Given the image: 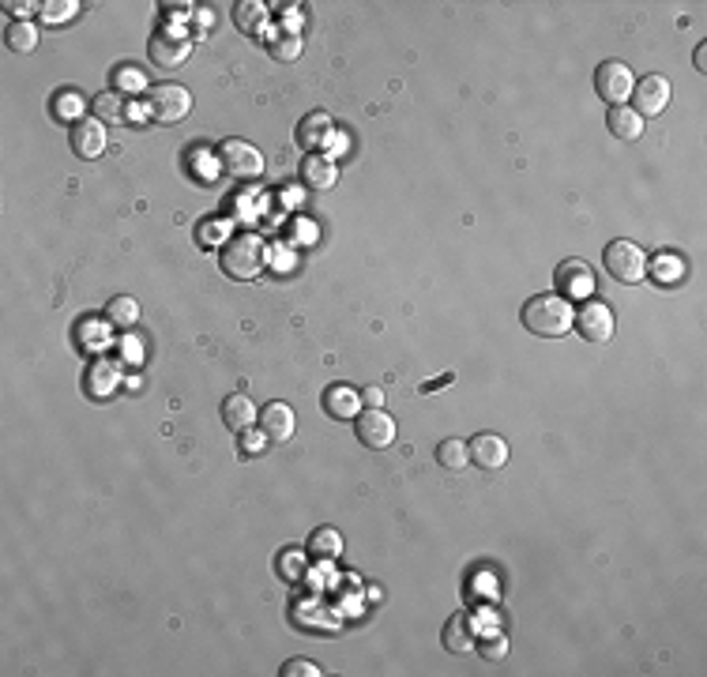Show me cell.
Here are the masks:
<instances>
[{
	"mask_svg": "<svg viewBox=\"0 0 707 677\" xmlns=\"http://www.w3.org/2000/svg\"><path fill=\"white\" fill-rule=\"evenodd\" d=\"M113 388H117V365H113V362H94L91 372H87V392H91L94 399H102V395H110Z\"/></svg>",
	"mask_w": 707,
	"mask_h": 677,
	"instance_id": "obj_26",
	"label": "cell"
},
{
	"mask_svg": "<svg viewBox=\"0 0 707 677\" xmlns=\"http://www.w3.org/2000/svg\"><path fill=\"white\" fill-rule=\"evenodd\" d=\"M5 8H8L12 15H19V19H23V15H31V12L38 8V5H31V0H23V5H15V0H8V5H5Z\"/></svg>",
	"mask_w": 707,
	"mask_h": 677,
	"instance_id": "obj_37",
	"label": "cell"
},
{
	"mask_svg": "<svg viewBox=\"0 0 707 677\" xmlns=\"http://www.w3.org/2000/svg\"><path fill=\"white\" fill-rule=\"evenodd\" d=\"M297 178H301V185H305L309 192H327V189H335V181H339V166H335V159H327V155H305V159H301Z\"/></svg>",
	"mask_w": 707,
	"mask_h": 677,
	"instance_id": "obj_13",
	"label": "cell"
},
{
	"mask_svg": "<svg viewBox=\"0 0 707 677\" xmlns=\"http://www.w3.org/2000/svg\"><path fill=\"white\" fill-rule=\"evenodd\" d=\"M218 264H222V271L230 275V279L252 283V279H260L264 267H267V245L257 234H234L230 241L222 245Z\"/></svg>",
	"mask_w": 707,
	"mask_h": 677,
	"instance_id": "obj_2",
	"label": "cell"
},
{
	"mask_svg": "<svg viewBox=\"0 0 707 677\" xmlns=\"http://www.w3.org/2000/svg\"><path fill=\"white\" fill-rule=\"evenodd\" d=\"M113 83H117V91H143V75L132 64H124V68H117Z\"/></svg>",
	"mask_w": 707,
	"mask_h": 677,
	"instance_id": "obj_33",
	"label": "cell"
},
{
	"mask_svg": "<svg viewBox=\"0 0 707 677\" xmlns=\"http://www.w3.org/2000/svg\"><path fill=\"white\" fill-rule=\"evenodd\" d=\"M192 53V38H185L181 31H155V38L147 42V57L155 68H177V64H185Z\"/></svg>",
	"mask_w": 707,
	"mask_h": 677,
	"instance_id": "obj_8",
	"label": "cell"
},
{
	"mask_svg": "<svg viewBox=\"0 0 707 677\" xmlns=\"http://www.w3.org/2000/svg\"><path fill=\"white\" fill-rule=\"evenodd\" d=\"M264 440H267V437H264V433H248V437H245V440H241V444H245V451H257V448H260V444H264Z\"/></svg>",
	"mask_w": 707,
	"mask_h": 677,
	"instance_id": "obj_38",
	"label": "cell"
},
{
	"mask_svg": "<svg viewBox=\"0 0 707 677\" xmlns=\"http://www.w3.org/2000/svg\"><path fill=\"white\" fill-rule=\"evenodd\" d=\"M260 433L267 437V440H290L294 437V430H297V418H294V407H286V403H267L264 411H260Z\"/></svg>",
	"mask_w": 707,
	"mask_h": 677,
	"instance_id": "obj_15",
	"label": "cell"
},
{
	"mask_svg": "<svg viewBox=\"0 0 707 677\" xmlns=\"http://www.w3.org/2000/svg\"><path fill=\"white\" fill-rule=\"evenodd\" d=\"M437 463H441L444 470H463V467L470 463V448H467V440H460V437L441 440V444H437Z\"/></svg>",
	"mask_w": 707,
	"mask_h": 677,
	"instance_id": "obj_24",
	"label": "cell"
},
{
	"mask_svg": "<svg viewBox=\"0 0 707 677\" xmlns=\"http://www.w3.org/2000/svg\"><path fill=\"white\" fill-rule=\"evenodd\" d=\"M218 166L234 181H257L264 173V155L248 140H222L218 143Z\"/></svg>",
	"mask_w": 707,
	"mask_h": 677,
	"instance_id": "obj_5",
	"label": "cell"
},
{
	"mask_svg": "<svg viewBox=\"0 0 707 677\" xmlns=\"http://www.w3.org/2000/svg\"><path fill=\"white\" fill-rule=\"evenodd\" d=\"M474 643H478V636H474V617L467 610L451 614L448 624H444V647L456 651V655H467V651H474Z\"/></svg>",
	"mask_w": 707,
	"mask_h": 677,
	"instance_id": "obj_19",
	"label": "cell"
},
{
	"mask_svg": "<svg viewBox=\"0 0 707 677\" xmlns=\"http://www.w3.org/2000/svg\"><path fill=\"white\" fill-rule=\"evenodd\" d=\"M260 411L257 403H252L248 395H230V399H222V421H226V430H234V433H248L252 425H257Z\"/></svg>",
	"mask_w": 707,
	"mask_h": 677,
	"instance_id": "obj_17",
	"label": "cell"
},
{
	"mask_svg": "<svg viewBox=\"0 0 707 677\" xmlns=\"http://www.w3.org/2000/svg\"><path fill=\"white\" fill-rule=\"evenodd\" d=\"M264 23H267V5H260V0H245V5L234 8V27L241 34H264Z\"/></svg>",
	"mask_w": 707,
	"mask_h": 677,
	"instance_id": "obj_22",
	"label": "cell"
},
{
	"mask_svg": "<svg viewBox=\"0 0 707 677\" xmlns=\"http://www.w3.org/2000/svg\"><path fill=\"white\" fill-rule=\"evenodd\" d=\"M692 61H696L700 72H707V45H696V57H692Z\"/></svg>",
	"mask_w": 707,
	"mask_h": 677,
	"instance_id": "obj_40",
	"label": "cell"
},
{
	"mask_svg": "<svg viewBox=\"0 0 707 677\" xmlns=\"http://www.w3.org/2000/svg\"><path fill=\"white\" fill-rule=\"evenodd\" d=\"M666 106H670V80H666V75L651 72V75H644V80H636V87H633V110L640 117H659Z\"/></svg>",
	"mask_w": 707,
	"mask_h": 677,
	"instance_id": "obj_10",
	"label": "cell"
},
{
	"mask_svg": "<svg viewBox=\"0 0 707 677\" xmlns=\"http://www.w3.org/2000/svg\"><path fill=\"white\" fill-rule=\"evenodd\" d=\"M633 68H628L625 61H602L595 68V94L602 98V102H610V106H625V98H633Z\"/></svg>",
	"mask_w": 707,
	"mask_h": 677,
	"instance_id": "obj_6",
	"label": "cell"
},
{
	"mask_svg": "<svg viewBox=\"0 0 707 677\" xmlns=\"http://www.w3.org/2000/svg\"><path fill=\"white\" fill-rule=\"evenodd\" d=\"M275 572L283 575V580H301V572H305V554L301 549H283L279 561H275Z\"/></svg>",
	"mask_w": 707,
	"mask_h": 677,
	"instance_id": "obj_30",
	"label": "cell"
},
{
	"mask_svg": "<svg viewBox=\"0 0 707 677\" xmlns=\"http://www.w3.org/2000/svg\"><path fill=\"white\" fill-rule=\"evenodd\" d=\"M110 136H106V121L98 117H80L72 121V150L80 159H102Z\"/></svg>",
	"mask_w": 707,
	"mask_h": 677,
	"instance_id": "obj_11",
	"label": "cell"
},
{
	"mask_svg": "<svg viewBox=\"0 0 707 677\" xmlns=\"http://www.w3.org/2000/svg\"><path fill=\"white\" fill-rule=\"evenodd\" d=\"M75 8H80L75 0H61V5H45V8H42V15H45L49 23H53V19H68V15H75Z\"/></svg>",
	"mask_w": 707,
	"mask_h": 677,
	"instance_id": "obj_35",
	"label": "cell"
},
{
	"mask_svg": "<svg viewBox=\"0 0 707 677\" xmlns=\"http://www.w3.org/2000/svg\"><path fill=\"white\" fill-rule=\"evenodd\" d=\"M354 421H358V440L365 448L384 451L388 444H395V418L384 407H369V411H362Z\"/></svg>",
	"mask_w": 707,
	"mask_h": 677,
	"instance_id": "obj_9",
	"label": "cell"
},
{
	"mask_svg": "<svg viewBox=\"0 0 707 677\" xmlns=\"http://www.w3.org/2000/svg\"><path fill=\"white\" fill-rule=\"evenodd\" d=\"M572 328L584 335V339H591V343H610L614 339V309L605 305V301H598V297H591V301H584V305L576 309V324Z\"/></svg>",
	"mask_w": 707,
	"mask_h": 677,
	"instance_id": "obj_7",
	"label": "cell"
},
{
	"mask_svg": "<svg viewBox=\"0 0 707 677\" xmlns=\"http://www.w3.org/2000/svg\"><path fill=\"white\" fill-rule=\"evenodd\" d=\"M301 49H305V42H301V34H294V31H279L275 38H267V53H271L275 61H283V64L297 61Z\"/></svg>",
	"mask_w": 707,
	"mask_h": 677,
	"instance_id": "obj_25",
	"label": "cell"
},
{
	"mask_svg": "<svg viewBox=\"0 0 707 677\" xmlns=\"http://www.w3.org/2000/svg\"><path fill=\"white\" fill-rule=\"evenodd\" d=\"M451 381H456V376H451V372H444V376H437V381H429L421 392H433V388H444V384H451Z\"/></svg>",
	"mask_w": 707,
	"mask_h": 677,
	"instance_id": "obj_39",
	"label": "cell"
},
{
	"mask_svg": "<svg viewBox=\"0 0 707 677\" xmlns=\"http://www.w3.org/2000/svg\"><path fill=\"white\" fill-rule=\"evenodd\" d=\"M324 411L335 421H354L362 414V392H354L350 384H332L324 392Z\"/></svg>",
	"mask_w": 707,
	"mask_h": 677,
	"instance_id": "obj_16",
	"label": "cell"
},
{
	"mask_svg": "<svg viewBox=\"0 0 707 677\" xmlns=\"http://www.w3.org/2000/svg\"><path fill=\"white\" fill-rule=\"evenodd\" d=\"M651 275H654V283L673 286V283H681V279H685V260H677V256L663 253V256H654V264H651Z\"/></svg>",
	"mask_w": 707,
	"mask_h": 677,
	"instance_id": "obj_27",
	"label": "cell"
},
{
	"mask_svg": "<svg viewBox=\"0 0 707 677\" xmlns=\"http://www.w3.org/2000/svg\"><path fill=\"white\" fill-rule=\"evenodd\" d=\"M557 286H561V297H572V294H591V286H595V271L584 264V260H565L561 267H557Z\"/></svg>",
	"mask_w": 707,
	"mask_h": 677,
	"instance_id": "obj_18",
	"label": "cell"
},
{
	"mask_svg": "<svg viewBox=\"0 0 707 677\" xmlns=\"http://www.w3.org/2000/svg\"><path fill=\"white\" fill-rule=\"evenodd\" d=\"M143 110L155 121H162V124L185 121L189 110H192V94L185 87H177V83H155V87H147V94H143Z\"/></svg>",
	"mask_w": 707,
	"mask_h": 677,
	"instance_id": "obj_4",
	"label": "cell"
},
{
	"mask_svg": "<svg viewBox=\"0 0 707 677\" xmlns=\"http://www.w3.org/2000/svg\"><path fill=\"white\" fill-rule=\"evenodd\" d=\"M478 655L482 659H489V662H497V659H504L508 655V636H500V633H486V636H478Z\"/></svg>",
	"mask_w": 707,
	"mask_h": 677,
	"instance_id": "obj_31",
	"label": "cell"
},
{
	"mask_svg": "<svg viewBox=\"0 0 707 677\" xmlns=\"http://www.w3.org/2000/svg\"><path fill=\"white\" fill-rule=\"evenodd\" d=\"M106 320L113 324V328H132V324L140 320V305H136V301L132 297H113L110 301V305H106Z\"/></svg>",
	"mask_w": 707,
	"mask_h": 677,
	"instance_id": "obj_28",
	"label": "cell"
},
{
	"mask_svg": "<svg viewBox=\"0 0 707 677\" xmlns=\"http://www.w3.org/2000/svg\"><path fill=\"white\" fill-rule=\"evenodd\" d=\"M94 117L98 121H113V124H121V121H129V102H124V94L121 91H106V94H98L94 98Z\"/></svg>",
	"mask_w": 707,
	"mask_h": 677,
	"instance_id": "obj_23",
	"label": "cell"
},
{
	"mask_svg": "<svg viewBox=\"0 0 707 677\" xmlns=\"http://www.w3.org/2000/svg\"><path fill=\"white\" fill-rule=\"evenodd\" d=\"M467 448H470V463L482 467V470H497V467L508 463V440L497 437V433H478Z\"/></svg>",
	"mask_w": 707,
	"mask_h": 677,
	"instance_id": "obj_14",
	"label": "cell"
},
{
	"mask_svg": "<svg viewBox=\"0 0 707 677\" xmlns=\"http://www.w3.org/2000/svg\"><path fill=\"white\" fill-rule=\"evenodd\" d=\"M53 113H57V117H64V121H80V117H83V98L75 94V91H64V94H57Z\"/></svg>",
	"mask_w": 707,
	"mask_h": 677,
	"instance_id": "obj_32",
	"label": "cell"
},
{
	"mask_svg": "<svg viewBox=\"0 0 707 677\" xmlns=\"http://www.w3.org/2000/svg\"><path fill=\"white\" fill-rule=\"evenodd\" d=\"M602 264L605 271L614 275L617 283H644V275H647V256H644V248L636 241H610L605 245V253H602Z\"/></svg>",
	"mask_w": 707,
	"mask_h": 677,
	"instance_id": "obj_3",
	"label": "cell"
},
{
	"mask_svg": "<svg viewBox=\"0 0 707 677\" xmlns=\"http://www.w3.org/2000/svg\"><path fill=\"white\" fill-rule=\"evenodd\" d=\"M38 45V31H34V23L27 19H19L8 27V49H15V53H31V49Z\"/></svg>",
	"mask_w": 707,
	"mask_h": 677,
	"instance_id": "obj_29",
	"label": "cell"
},
{
	"mask_svg": "<svg viewBox=\"0 0 707 677\" xmlns=\"http://www.w3.org/2000/svg\"><path fill=\"white\" fill-rule=\"evenodd\" d=\"M332 136H335V121H332V113H324V110L305 113V117H301V124H297V143L305 147L309 155H320V150L332 143Z\"/></svg>",
	"mask_w": 707,
	"mask_h": 677,
	"instance_id": "obj_12",
	"label": "cell"
},
{
	"mask_svg": "<svg viewBox=\"0 0 707 677\" xmlns=\"http://www.w3.org/2000/svg\"><path fill=\"white\" fill-rule=\"evenodd\" d=\"M305 549H309V557H316V561H335L343 554V535L335 531V527H316Z\"/></svg>",
	"mask_w": 707,
	"mask_h": 677,
	"instance_id": "obj_21",
	"label": "cell"
},
{
	"mask_svg": "<svg viewBox=\"0 0 707 677\" xmlns=\"http://www.w3.org/2000/svg\"><path fill=\"white\" fill-rule=\"evenodd\" d=\"M605 124H610V132L625 143H633L644 136V117L633 110V106H610V113H605Z\"/></svg>",
	"mask_w": 707,
	"mask_h": 677,
	"instance_id": "obj_20",
	"label": "cell"
},
{
	"mask_svg": "<svg viewBox=\"0 0 707 677\" xmlns=\"http://www.w3.org/2000/svg\"><path fill=\"white\" fill-rule=\"evenodd\" d=\"M362 403H365V407H384V392H381V388H365V392H362Z\"/></svg>",
	"mask_w": 707,
	"mask_h": 677,
	"instance_id": "obj_36",
	"label": "cell"
},
{
	"mask_svg": "<svg viewBox=\"0 0 707 677\" xmlns=\"http://www.w3.org/2000/svg\"><path fill=\"white\" fill-rule=\"evenodd\" d=\"M283 677H320V666L309 662V659H290L283 666Z\"/></svg>",
	"mask_w": 707,
	"mask_h": 677,
	"instance_id": "obj_34",
	"label": "cell"
},
{
	"mask_svg": "<svg viewBox=\"0 0 707 677\" xmlns=\"http://www.w3.org/2000/svg\"><path fill=\"white\" fill-rule=\"evenodd\" d=\"M576 324V305L561 294H538L523 305V328L538 339H561Z\"/></svg>",
	"mask_w": 707,
	"mask_h": 677,
	"instance_id": "obj_1",
	"label": "cell"
}]
</instances>
